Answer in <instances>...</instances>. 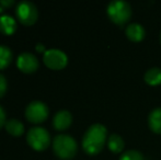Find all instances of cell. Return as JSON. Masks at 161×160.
Masks as SVG:
<instances>
[{
	"instance_id": "6da1fadb",
	"label": "cell",
	"mask_w": 161,
	"mask_h": 160,
	"mask_svg": "<svg viewBox=\"0 0 161 160\" xmlns=\"http://www.w3.org/2000/svg\"><path fill=\"white\" fill-rule=\"evenodd\" d=\"M106 141V128L102 124H93L86 132L82 147L88 155H97L103 149Z\"/></svg>"
},
{
	"instance_id": "7a4b0ae2",
	"label": "cell",
	"mask_w": 161,
	"mask_h": 160,
	"mask_svg": "<svg viewBox=\"0 0 161 160\" xmlns=\"http://www.w3.org/2000/svg\"><path fill=\"white\" fill-rule=\"evenodd\" d=\"M53 148L56 156L63 160H69L74 158L77 154L78 145L76 141L69 135L60 134L54 138Z\"/></svg>"
},
{
	"instance_id": "3957f363",
	"label": "cell",
	"mask_w": 161,
	"mask_h": 160,
	"mask_svg": "<svg viewBox=\"0 0 161 160\" xmlns=\"http://www.w3.org/2000/svg\"><path fill=\"white\" fill-rule=\"evenodd\" d=\"M106 12L112 22L117 25H123L127 23L131 17V8L128 2L123 0L111 1L106 9Z\"/></svg>"
},
{
	"instance_id": "277c9868",
	"label": "cell",
	"mask_w": 161,
	"mask_h": 160,
	"mask_svg": "<svg viewBox=\"0 0 161 160\" xmlns=\"http://www.w3.org/2000/svg\"><path fill=\"white\" fill-rule=\"evenodd\" d=\"M28 143L33 149L35 150H44L49 146L51 143V136L49 133L43 127H33L28 132Z\"/></svg>"
},
{
	"instance_id": "5b68a950",
	"label": "cell",
	"mask_w": 161,
	"mask_h": 160,
	"mask_svg": "<svg viewBox=\"0 0 161 160\" xmlns=\"http://www.w3.org/2000/svg\"><path fill=\"white\" fill-rule=\"evenodd\" d=\"M15 15L22 24L32 25L37 20L38 12L33 2L23 0L18 3L17 9H15Z\"/></svg>"
},
{
	"instance_id": "8992f818",
	"label": "cell",
	"mask_w": 161,
	"mask_h": 160,
	"mask_svg": "<svg viewBox=\"0 0 161 160\" xmlns=\"http://www.w3.org/2000/svg\"><path fill=\"white\" fill-rule=\"evenodd\" d=\"M43 60L48 68L54 69V70H59V69H63L66 67L68 63V57L60 49L52 48L44 53Z\"/></svg>"
},
{
	"instance_id": "52a82bcc",
	"label": "cell",
	"mask_w": 161,
	"mask_h": 160,
	"mask_svg": "<svg viewBox=\"0 0 161 160\" xmlns=\"http://www.w3.org/2000/svg\"><path fill=\"white\" fill-rule=\"evenodd\" d=\"M25 116L32 123H42L48 116V108L41 101H33L26 107Z\"/></svg>"
},
{
	"instance_id": "ba28073f",
	"label": "cell",
	"mask_w": 161,
	"mask_h": 160,
	"mask_svg": "<svg viewBox=\"0 0 161 160\" xmlns=\"http://www.w3.org/2000/svg\"><path fill=\"white\" fill-rule=\"evenodd\" d=\"M17 65L21 71L31 74L38 68V60L33 54L29 53V52H24L19 55Z\"/></svg>"
},
{
	"instance_id": "9c48e42d",
	"label": "cell",
	"mask_w": 161,
	"mask_h": 160,
	"mask_svg": "<svg viewBox=\"0 0 161 160\" xmlns=\"http://www.w3.org/2000/svg\"><path fill=\"white\" fill-rule=\"evenodd\" d=\"M72 122V116L70 112L62 110V111L57 112L53 119V125L56 130H64L70 126Z\"/></svg>"
},
{
	"instance_id": "30bf717a",
	"label": "cell",
	"mask_w": 161,
	"mask_h": 160,
	"mask_svg": "<svg viewBox=\"0 0 161 160\" xmlns=\"http://www.w3.org/2000/svg\"><path fill=\"white\" fill-rule=\"evenodd\" d=\"M126 36L131 42H140L145 37V29L138 23H131L125 30Z\"/></svg>"
},
{
	"instance_id": "8fae6325",
	"label": "cell",
	"mask_w": 161,
	"mask_h": 160,
	"mask_svg": "<svg viewBox=\"0 0 161 160\" xmlns=\"http://www.w3.org/2000/svg\"><path fill=\"white\" fill-rule=\"evenodd\" d=\"M17 30V22L11 15L0 17V32L6 35H11Z\"/></svg>"
},
{
	"instance_id": "7c38bea8",
	"label": "cell",
	"mask_w": 161,
	"mask_h": 160,
	"mask_svg": "<svg viewBox=\"0 0 161 160\" xmlns=\"http://www.w3.org/2000/svg\"><path fill=\"white\" fill-rule=\"evenodd\" d=\"M149 128L156 134H161V108H157L150 112L148 116Z\"/></svg>"
},
{
	"instance_id": "4fadbf2b",
	"label": "cell",
	"mask_w": 161,
	"mask_h": 160,
	"mask_svg": "<svg viewBox=\"0 0 161 160\" xmlns=\"http://www.w3.org/2000/svg\"><path fill=\"white\" fill-rule=\"evenodd\" d=\"M108 146L112 152H114V154H119V152H123L125 144H124L123 138H122L119 135L112 134L110 137H108Z\"/></svg>"
},
{
	"instance_id": "5bb4252c",
	"label": "cell",
	"mask_w": 161,
	"mask_h": 160,
	"mask_svg": "<svg viewBox=\"0 0 161 160\" xmlns=\"http://www.w3.org/2000/svg\"><path fill=\"white\" fill-rule=\"evenodd\" d=\"M145 81L149 86H158L161 83V69L153 67L146 71L145 74Z\"/></svg>"
},
{
	"instance_id": "9a60e30c",
	"label": "cell",
	"mask_w": 161,
	"mask_h": 160,
	"mask_svg": "<svg viewBox=\"0 0 161 160\" xmlns=\"http://www.w3.org/2000/svg\"><path fill=\"white\" fill-rule=\"evenodd\" d=\"M6 128L7 132L9 134L13 135V136H20L24 132V126L22 124V122H20L19 120H15V119H12V120H9L7 122Z\"/></svg>"
},
{
	"instance_id": "2e32d148",
	"label": "cell",
	"mask_w": 161,
	"mask_h": 160,
	"mask_svg": "<svg viewBox=\"0 0 161 160\" xmlns=\"http://www.w3.org/2000/svg\"><path fill=\"white\" fill-rule=\"evenodd\" d=\"M12 60L11 49L3 45H0V69H4L10 65Z\"/></svg>"
},
{
	"instance_id": "e0dca14e",
	"label": "cell",
	"mask_w": 161,
	"mask_h": 160,
	"mask_svg": "<svg viewBox=\"0 0 161 160\" xmlns=\"http://www.w3.org/2000/svg\"><path fill=\"white\" fill-rule=\"evenodd\" d=\"M119 160H144V157L138 150H126L123 155L121 156Z\"/></svg>"
},
{
	"instance_id": "ac0fdd59",
	"label": "cell",
	"mask_w": 161,
	"mask_h": 160,
	"mask_svg": "<svg viewBox=\"0 0 161 160\" xmlns=\"http://www.w3.org/2000/svg\"><path fill=\"white\" fill-rule=\"evenodd\" d=\"M7 91V80L3 75L0 74V98L4 96Z\"/></svg>"
},
{
	"instance_id": "d6986e66",
	"label": "cell",
	"mask_w": 161,
	"mask_h": 160,
	"mask_svg": "<svg viewBox=\"0 0 161 160\" xmlns=\"http://www.w3.org/2000/svg\"><path fill=\"white\" fill-rule=\"evenodd\" d=\"M6 123H7L6 122V112H4V110L0 107V128H1L3 125H6Z\"/></svg>"
},
{
	"instance_id": "ffe728a7",
	"label": "cell",
	"mask_w": 161,
	"mask_h": 160,
	"mask_svg": "<svg viewBox=\"0 0 161 160\" xmlns=\"http://www.w3.org/2000/svg\"><path fill=\"white\" fill-rule=\"evenodd\" d=\"M0 4L3 7H11L14 4V1H13V0H7V1L6 0H1V1H0Z\"/></svg>"
},
{
	"instance_id": "44dd1931",
	"label": "cell",
	"mask_w": 161,
	"mask_h": 160,
	"mask_svg": "<svg viewBox=\"0 0 161 160\" xmlns=\"http://www.w3.org/2000/svg\"><path fill=\"white\" fill-rule=\"evenodd\" d=\"M36 51L37 52H46L45 51V47H44V45H42V44H37L36 45Z\"/></svg>"
},
{
	"instance_id": "7402d4cb",
	"label": "cell",
	"mask_w": 161,
	"mask_h": 160,
	"mask_svg": "<svg viewBox=\"0 0 161 160\" xmlns=\"http://www.w3.org/2000/svg\"><path fill=\"white\" fill-rule=\"evenodd\" d=\"M160 43H161V36H160Z\"/></svg>"
},
{
	"instance_id": "603a6c76",
	"label": "cell",
	"mask_w": 161,
	"mask_h": 160,
	"mask_svg": "<svg viewBox=\"0 0 161 160\" xmlns=\"http://www.w3.org/2000/svg\"><path fill=\"white\" fill-rule=\"evenodd\" d=\"M0 11H1V9H0Z\"/></svg>"
}]
</instances>
